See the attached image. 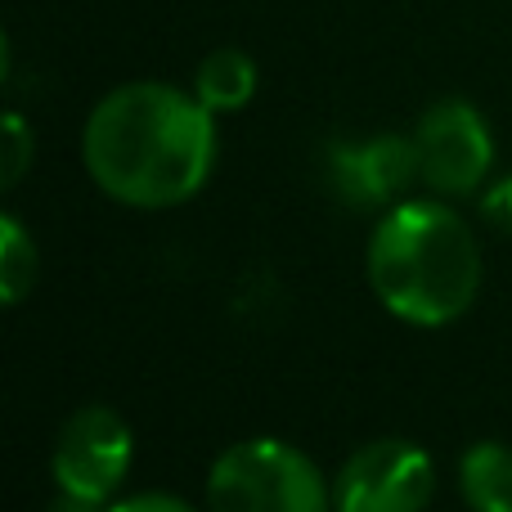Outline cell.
<instances>
[{"label":"cell","mask_w":512,"mask_h":512,"mask_svg":"<svg viewBox=\"0 0 512 512\" xmlns=\"http://www.w3.org/2000/svg\"><path fill=\"white\" fill-rule=\"evenodd\" d=\"M256 59L239 45H221V50L203 54V63L194 68V95L212 108L216 117L221 113H239V108L252 104L256 95Z\"/></svg>","instance_id":"cell-8"},{"label":"cell","mask_w":512,"mask_h":512,"mask_svg":"<svg viewBox=\"0 0 512 512\" xmlns=\"http://www.w3.org/2000/svg\"><path fill=\"white\" fill-rule=\"evenodd\" d=\"M113 512H198V508L185 504L180 495H167V490H144V495L117 499Z\"/></svg>","instance_id":"cell-13"},{"label":"cell","mask_w":512,"mask_h":512,"mask_svg":"<svg viewBox=\"0 0 512 512\" xmlns=\"http://www.w3.org/2000/svg\"><path fill=\"white\" fill-rule=\"evenodd\" d=\"M135 459V436L126 418L108 405H86L59 427V441L50 454L54 486L81 499L113 504Z\"/></svg>","instance_id":"cell-6"},{"label":"cell","mask_w":512,"mask_h":512,"mask_svg":"<svg viewBox=\"0 0 512 512\" xmlns=\"http://www.w3.org/2000/svg\"><path fill=\"white\" fill-rule=\"evenodd\" d=\"M373 297L414 328H445L472 310L481 292V248L445 198H400L369 234Z\"/></svg>","instance_id":"cell-2"},{"label":"cell","mask_w":512,"mask_h":512,"mask_svg":"<svg viewBox=\"0 0 512 512\" xmlns=\"http://www.w3.org/2000/svg\"><path fill=\"white\" fill-rule=\"evenodd\" d=\"M212 512H333V481L306 450L274 436L239 441L207 472Z\"/></svg>","instance_id":"cell-3"},{"label":"cell","mask_w":512,"mask_h":512,"mask_svg":"<svg viewBox=\"0 0 512 512\" xmlns=\"http://www.w3.org/2000/svg\"><path fill=\"white\" fill-rule=\"evenodd\" d=\"M36 274H41L36 239L27 234V225L14 212H5L0 216V301L18 306L36 288Z\"/></svg>","instance_id":"cell-10"},{"label":"cell","mask_w":512,"mask_h":512,"mask_svg":"<svg viewBox=\"0 0 512 512\" xmlns=\"http://www.w3.org/2000/svg\"><path fill=\"white\" fill-rule=\"evenodd\" d=\"M117 504V499H113ZM113 504H104V499H81V495H68V490H59L54 495L50 512H113Z\"/></svg>","instance_id":"cell-14"},{"label":"cell","mask_w":512,"mask_h":512,"mask_svg":"<svg viewBox=\"0 0 512 512\" xmlns=\"http://www.w3.org/2000/svg\"><path fill=\"white\" fill-rule=\"evenodd\" d=\"M481 216H486L499 234H512V171L481 194Z\"/></svg>","instance_id":"cell-12"},{"label":"cell","mask_w":512,"mask_h":512,"mask_svg":"<svg viewBox=\"0 0 512 512\" xmlns=\"http://www.w3.org/2000/svg\"><path fill=\"white\" fill-rule=\"evenodd\" d=\"M432 495V454L405 436L360 445L333 477V512H427Z\"/></svg>","instance_id":"cell-4"},{"label":"cell","mask_w":512,"mask_h":512,"mask_svg":"<svg viewBox=\"0 0 512 512\" xmlns=\"http://www.w3.org/2000/svg\"><path fill=\"white\" fill-rule=\"evenodd\" d=\"M423 185L441 198H468L495 167V131L468 99H436L414 126Z\"/></svg>","instance_id":"cell-5"},{"label":"cell","mask_w":512,"mask_h":512,"mask_svg":"<svg viewBox=\"0 0 512 512\" xmlns=\"http://www.w3.org/2000/svg\"><path fill=\"white\" fill-rule=\"evenodd\" d=\"M216 153V113L171 81H126L81 126L90 180L135 212H167L198 198L216 171Z\"/></svg>","instance_id":"cell-1"},{"label":"cell","mask_w":512,"mask_h":512,"mask_svg":"<svg viewBox=\"0 0 512 512\" xmlns=\"http://www.w3.org/2000/svg\"><path fill=\"white\" fill-rule=\"evenodd\" d=\"M32 131H27L23 113H5V167H0V180L5 185H18L23 180V171L32 167Z\"/></svg>","instance_id":"cell-11"},{"label":"cell","mask_w":512,"mask_h":512,"mask_svg":"<svg viewBox=\"0 0 512 512\" xmlns=\"http://www.w3.org/2000/svg\"><path fill=\"white\" fill-rule=\"evenodd\" d=\"M328 180L351 207H396L423 180L414 135H369V140L333 144Z\"/></svg>","instance_id":"cell-7"},{"label":"cell","mask_w":512,"mask_h":512,"mask_svg":"<svg viewBox=\"0 0 512 512\" xmlns=\"http://www.w3.org/2000/svg\"><path fill=\"white\" fill-rule=\"evenodd\" d=\"M459 490L472 512H512V445H468L459 459Z\"/></svg>","instance_id":"cell-9"}]
</instances>
